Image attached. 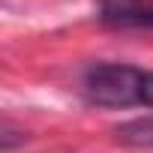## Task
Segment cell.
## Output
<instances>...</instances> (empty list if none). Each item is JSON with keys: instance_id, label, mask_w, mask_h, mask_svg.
<instances>
[{"instance_id": "1", "label": "cell", "mask_w": 153, "mask_h": 153, "mask_svg": "<svg viewBox=\"0 0 153 153\" xmlns=\"http://www.w3.org/2000/svg\"><path fill=\"white\" fill-rule=\"evenodd\" d=\"M99 21L114 30H153V0H99Z\"/></svg>"}, {"instance_id": "3", "label": "cell", "mask_w": 153, "mask_h": 153, "mask_svg": "<svg viewBox=\"0 0 153 153\" xmlns=\"http://www.w3.org/2000/svg\"><path fill=\"white\" fill-rule=\"evenodd\" d=\"M135 105L153 108V69H138V78H135Z\"/></svg>"}, {"instance_id": "2", "label": "cell", "mask_w": 153, "mask_h": 153, "mask_svg": "<svg viewBox=\"0 0 153 153\" xmlns=\"http://www.w3.org/2000/svg\"><path fill=\"white\" fill-rule=\"evenodd\" d=\"M117 141L123 144H132V147H153V117H138V120H129L123 126L114 129Z\"/></svg>"}]
</instances>
